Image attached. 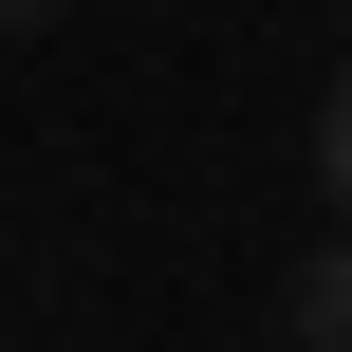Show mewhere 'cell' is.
I'll list each match as a JSON object with an SVG mask.
<instances>
[{
	"mask_svg": "<svg viewBox=\"0 0 352 352\" xmlns=\"http://www.w3.org/2000/svg\"><path fill=\"white\" fill-rule=\"evenodd\" d=\"M297 334L352 352V241H316V260H297Z\"/></svg>",
	"mask_w": 352,
	"mask_h": 352,
	"instance_id": "obj_1",
	"label": "cell"
},
{
	"mask_svg": "<svg viewBox=\"0 0 352 352\" xmlns=\"http://www.w3.org/2000/svg\"><path fill=\"white\" fill-rule=\"evenodd\" d=\"M316 186H334V223H352V74H334V111H316Z\"/></svg>",
	"mask_w": 352,
	"mask_h": 352,
	"instance_id": "obj_2",
	"label": "cell"
},
{
	"mask_svg": "<svg viewBox=\"0 0 352 352\" xmlns=\"http://www.w3.org/2000/svg\"><path fill=\"white\" fill-rule=\"evenodd\" d=\"M19 19H74V0H0V37H19Z\"/></svg>",
	"mask_w": 352,
	"mask_h": 352,
	"instance_id": "obj_3",
	"label": "cell"
},
{
	"mask_svg": "<svg viewBox=\"0 0 352 352\" xmlns=\"http://www.w3.org/2000/svg\"><path fill=\"white\" fill-rule=\"evenodd\" d=\"M297 352H316V334H297Z\"/></svg>",
	"mask_w": 352,
	"mask_h": 352,
	"instance_id": "obj_4",
	"label": "cell"
}]
</instances>
